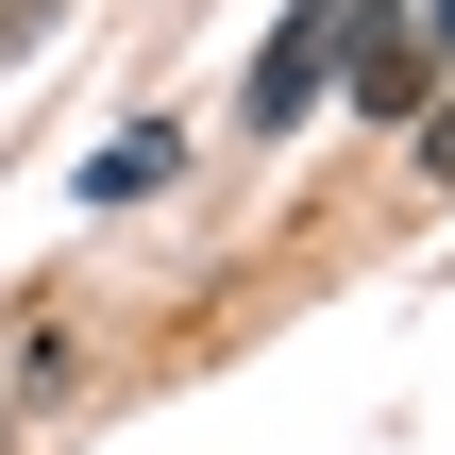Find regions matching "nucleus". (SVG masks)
I'll use <instances>...</instances> for the list:
<instances>
[{"mask_svg": "<svg viewBox=\"0 0 455 455\" xmlns=\"http://www.w3.org/2000/svg\"><path fill=\"white\" fill-rule=\"evenodd\" d=\"M338 34H355V0H287V34L253 51V84H236V118H253V135H287V118L321 101V68H338Z\"/></svg>", "mask_w": 455, "mask_h": 455, "instance_id": "nucleus-1", "label": "nucleus"}, {"mask_svg": "<svg viewBox=\"0 0 455 455\" xmlns=\"http://www.w3.org/2000/svg\"><path fill=\"white\" fill-rule=\"evenodd\" d=\"M169 169H186V135H118V152H101V169H84V186H101V203H152V186H169Z\"/></svg>", "mask_w": 455, "mask_h": 455, "instance_id": "nucleus-2", "label": "nucleus"}, {"mask_svg": "<svg viewBox=\"0 0 455 455\" xmlns=\"http://www.w3.org/2000/svg\"><path fill=\"white\" fill-rule=\"evenodd\" d=\"M422 169H439V186H455V84H439V101H422Z\"/></svg>", "mask_w": 455, "mask_h": 455, "instance_id": "nucleus-3", "label": "nucleus"}, {"mask_svg": "<svg viewBox=\"0 0 455 455\" xmlns=\"http://www.w3.org/2000/svg\"><path fill=\"white\" fill-rule=\"evenodd\" d=\"M405 17H422V34H455V0H405Z\"/></svg>", "mask_w": 455, "mask_h": 455, "instance_id": "nucleus-4", "label": "nucleus"}]
</instances>
